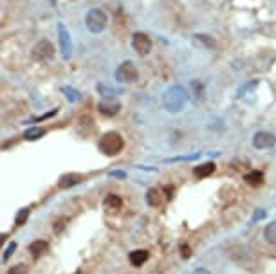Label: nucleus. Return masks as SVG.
I'll return each mask as SVG.
<instances>
[{"mask_svg": "<svg viewBox=\"0 0 276 274\" xmlns=\"http://www.w3.org/2000/svg\"><path fill=\"white\" fill-rule=\"evenodd\" d=\"M110 177H117V179H125V177H127V174H125V172H112Z\"/></svg>", "mask_w": 276, "mask_h": 274, "instance_id": "a878e982", "label": "nucleus"}, {"mask_svg": "<svg viewBox=\"0 0 276 274\" xmlns=\"http://www.w3.org/2000/svg\"><path fill=\"white\" fill-rule=\"evenodd\" d=\"M7 274H28V265H24V263H18L15 267H11L7 271Z\"/></svg>", "mask_w": 276, "mask_h": 274, "instance_id": "5701e85b", "label": "nucleus"}, {"mask_svg": "<svg viewBox=\"0 0 276 274\" xmlns=\"http://www.w3.org/2000/svg\"><path fill=\"white\" fill-rule=\"evenodd\" d=\"M85 25L90 33H101V31H105V27L109 25V17H107V13L103 9H90L87 13V17H85Z\"/></svg>", "mask_w": 276, "mask_h": 274, "instance_id": "7ed1b4c3", "label": "nucleus"}, {"mask_svg": "<svg viewBox=\"0 0 276 274\" xmlns=\"http://www.w3.org/2000/svg\"><path fill=\"white\" fill-rule=\"evenodd\" d=\"M128 260H130V263H132L134 267H141V265L148 260V251H144V249H136V251L130 252Z\"/></svg>", "mask_w": 276, "mask_h": 274, "instance_id": "9b49d317", "label": "nucleus"}, {"mask_svg": "<svg viewBox=\"0 0 276 274\" xmlns=\"http://www.w3.org/2000/svg\"><path fill=\"white\" fill-rule=\"evenodd\" d=\"M181 254H182V258H190V256H192V252H190V247L188 246H182L181 247Z\"/></svg>", "mask_w": 276, "mask_h": 274, "instance_id": "393cba45", "label": "nucleus"}, {"mask_svg": "<svg viewBox=\"0 0 276 274\" xmlns=\"http://www.w3.org/2000/svg\"><path fill=\"white\" fill-rule=\"evenodd\" d=\"M146 202H148V206H152V207L161 206V202H163V199H161V190H157V188L148 190V193H146Z\"/></svg>", "mask_w": 276, "mask_h": 274, "instance_id": "4468645a", "label": "nucleus"}, {"mask_svg": "<svg viewBox=\"0 0 276 274\" xmlns=\"http://www.w3.org/2000/svg\"><path fill=\"white\" fill-rule=\"evenodd\" d=\"M195 40L200 42V44L204 45L206 49H215V42L208 36V34H195Z\"/></svg>", "mask_w": 276, "mask_h": 274, "instance_id": "412c9836", "label": "nucleus"}, {"mask_svg": "<svg viewBox=\"0 0 276 274\" xmlns=\"http://www.w3.org/2000/svg\"><path fill=\"white\" fill-rule=\"evenodd\" d=\"M58 40H60L61 56H63V60H69L72 54V42H71V33L67 31V27L63 24H58Z\"/></svg>", "mask_w": 276, "mask_h": 274, "instance_id": "0eeeda50", "label": "nucleus"}, {"mask_svg": "<svg viewBox=\"0 0 276 274\" xmlns=\"http://www.w3.org/2000/svg\"><path fill=\"white\" fill-rule=\"evenodd\" d=\"M116 79L119 83H136L139 79V71L136 67V63L127 60L117 65L116 69Z\"/></svg>", "mask_w": 276, "mask_h": 274, "instance_id": "20e7f679", "label": "nucleus"}, {"mask_svg": "<svg viewBox=\"0 0 276 274\" xmlns=\"http://www.w3.org/2000/svg\"><path fill=\"white\" fill-rule=\"evenodd\" d=\"M188 90L181 87V85H171L170 89L165 90V94H163V106H165V110L168 112L175 114V112H181L184 105L188 103Z\"/></svg>", "mask_w": 276, "mask_h": 274, "instance_id": "f257e3e1", "label": "nucleus"}, {"mask_svg": "<svg viewBox=\"0 0 276 274\" xmlns=\"http://www.w3.org/2000/svg\"><path fill=\"white\" fill-rule=\"evenodd\" d=\"M105 206L112 207V209H119V207L123 206V202H121V199H119L117 195H109L105 199Z\"/></svg>", "mask_w": 276, "mask_h": 274, "instance_id": "6ab92c4d", "label": "nucleus"}, {"mask_svg": "<svg viewBox=\"0 0 276 274\" xmlns=\"http://www.w3.org/2000/svg\"><path fill=\"white\" fill-rule=\"evenodd\" d=\"M15 249H17V244H15V242H13L11 246H7L6 252H4V256H2V260H4V262H6L7 258H9V256H11V254H13V251H15Z\"/></svg>", "mask_w": 276, "mask_h": 274, "instance_id": "b1692460", "label": "nucleus"}, {"mask_svg": "<svg viewBox=\"0 0 276 274\" xmlns=\"http://www.w3.org/2000/svg\"><path fill=\"white\" fill-rule=\"evenodd\" d=\"M47 249H49V244H47L45 240H36V242H33V244L29 246V252H33L34 258H38L40 254L47 252Z\"/></svg>", "mask_w": 276, "mask_h": 274, "instance_id": "ddd939ff", "label": "nucleus"}, {"mask_svg": "<svg viewBox=\"0 0 276 274\" xmlns=\"http://www.w3.org/2000/svg\"><path fill=\"white\" fill-rule=\"evenodd\" d=\"M44 135H45V130L44 128H40V126H34V128L26 130L24 137H26L28 141H36V139H40V137H44Z\"/></svg>", "mask_w": 276, "mask_h": 274, "instance_id": "f3484780", "label": "nucleus"}, {"mask_svg": "<svg viewBox=\"0 0 276 274\" xmlns=\"http://www.w3.org/2000/svg\"><path fill=\"white\" fill-rule=\"evenodd\" d=\"M192 274H211L210 271H208V269H204V267H199V269H195L193 273Z\"/></svg>", "mask_w": 276, "mask_h": 274, "instance_id": "bb28decb", "label": "nucleus"}, {"mask_svg": "<svg viewBox=\"0 0 276 274\" xmlns=\"http://www.w3.org/2000/svg\"><path fill=\"white\" fill-rule=\"evenodd\" d=\"M29 217V209L28 207H24V209H20V211L17 213V218H15V224L17 225H22L26 220H28Z\"/></svg>", "mask_w": 276, "mask_h": 274, "instance_id": "4be33fe9", "label": "nucleus"}, {"mask_svg": "<svg viewBox=\"0 0 276 274\" xmlns=\"http://www.w3.org/2000/svg\"><path fill=\"white\" fill-rule=\"evenodd\" d=\"M192 89H193V98H195V101H202L204 100V94H206V90H204V85L200 83V81H192Z\"/></svg>", "mask_w": 276, "mask_h": 274, "instance_id": "a211bd4d", "label": "nucleus"}, {"mask_svg": "<svg viewBox=\"0 0 276 274\" xmlns=\"http://www.w3.org/2000/svg\"><path fill=\"white\" fill-rule=\"evenodd\" d=\"M98 146H100V150L105 155H117L123 150L125 141H123V137L117 132H107V134H103L100 137Z\"/></svg>", "mask_w": 276, "mask_h": 274, "instance_id": "f03ea898", "label": "nucleus"}, {"mask_svg": "<svg viewBox=\"0 0 276 274\" xmlns=\"http://www.w3.org/2000/svg\"><path fill=\"white\" fill-rule=\"evenodd\" d=\"M265 217V213L264 211H260L258 215H254V220H260V218H264Z\"/></svg>", "mask_w": 276, "mask_h": 274, "instance_id": "c85d7f7f", "label": "nucleus"}, {"mask_svg": "<svg viewBox=\"0 0 276 274\" xmlns=\"http://www.w3.org/2000/svg\"><path fill=\"white\" fill-rule=\"evenodd\" d=\"M132 49L139 56H146L152 50V40L146 33H134L132 36Z\"/></svg>", "mask_w": 276, "mask_h": 274, "instance_id": "423d86ee", "label": "nucleus"}, {"mask_svg": "<svg viewBox=\"0 0 276 274\" xmlns=\"http://www.w3.org/2000/svg\"><path fill=\"white\" fill-rule=\"evenodd\" d=\"M82 180H83V177L80 174H67V175H61L60 177L58 186H60L61 190H67V188H72V186L80 184Z\"/></svg>", "mask_w": 276, "mask_h": 274, "instance_id": "9d476101", "label": "nucleus"}, {"mask_svg": "<svg viewBox=\"0 0 276 274\" xmlns=\"http://www.w3.org/2000/svg\"><path fill=\"white\" fill-rule=\"evenodd\" d=\"M31 56H33L34 62H51L55 58V45L51 44L49 40H40L31 49Z\"/></svg>", "mask_w": 276, "mask_h": 274, "instance_id": "39448f33", "label": "nucleus"}, {"mask_svg": "<svg viewBox=\"0 0 276 274\" xmlns=\"http://www.w3.org/2000/svg\"><path fill=\"white\" fill-rule=\"evenodd\" d=\"M121 110V103H117V101H112V100H103L98 103V112L107 116V118H112V116H116L117 112Z\"/></svg>", "mask_w": 276, "mask_h": 274, "instance_id": "1a4fd4ad", "label": "nucleus"}, {"mask_svg": "<svg viewBox=\"0 0 276 274\" xmlns=\"http://www.w3.org/2000/svg\"><path fill=\"white\" fill-rule=\"evenodd\" d=\"M197 157L199 155H190V157H184V159H186V161H192V159H197ZM182 157H177V159H173V161H181Z\"/></svg>", "mask_w": 276, "mask_h": 274, "instance_id": "cd10ccee", "label": "nucleus"}, {"mask_svg": "<svg viewBox=\"0 0 276 274\" xmlns=\"http://www.w3.org/2000/svg\"><path fill=\"white\" fill-rule=\"evenodd\" d=\"M246 182H248L249 186H262V182H264V174L262 172H251V174L246 175Z\"/></svg>", "mask_w": 276, "mask_h": 274, "instance_id": "dca6fc26", "label": "nucleus"}, {"mask_svg": "<svg viewBox=\"0 0 276 274\" xmlns=\"http://www.w3.org/2000/svg\"><path fill=\"white\" fill-rule=\"evenodd\" d=\"M98 92H101V96H105V98H110V96L121 94V90H119V89H114V87H107V85H98Z\"/></svg>", "mask_w": 276, "mask_h": 274, "instance_id": "aec40b11", "label": "nucleus"}, {"mask_svg": "<svg viewBox=\"0 0 276 274\" xmlns=\"http://www.w3.org/2000/svg\"><path fill=\"white\" fill-rule=\"evenodd\" d=\"M276 145V135L271 134V132H256L253 135V146L256 150H267V148H273Z\"/></svg>", "mask_w": 276, "mask_h": 274, "instance_id": "6e6552de", "label": "nucleus"}, {"mask_svg": "<svg viewBox=\"0 0 276 274\" xmlns=\"http://www.w3.org/2000/svg\"><path fill=\"white\" fill-rule=\"evenodd\" d=\"M264 236H265V240H267V244L276 246V222H271V224L265 225Z\"/></svg>", "mask_w": 276, "mask_h": 274, "instance_id": "2eb2a0df", "label": "nucleus"}, {"mask_svg": "<svg viewBox=\"0 0 276 274\" xmlns=\"http://www.w3.org/2000/svg\"><path fill=\"white\" fill-rule=\"evenodd\" d=\"M213 172H215V164L213 162H204V164H200V166H197L193 170L195 177H199V179H204V177L211 175Z\"/></svg>", "mask_w": 276, "mask_h": 274, "instance_id": "f8f14e48", "label": "nucleus"}]
</instances>
